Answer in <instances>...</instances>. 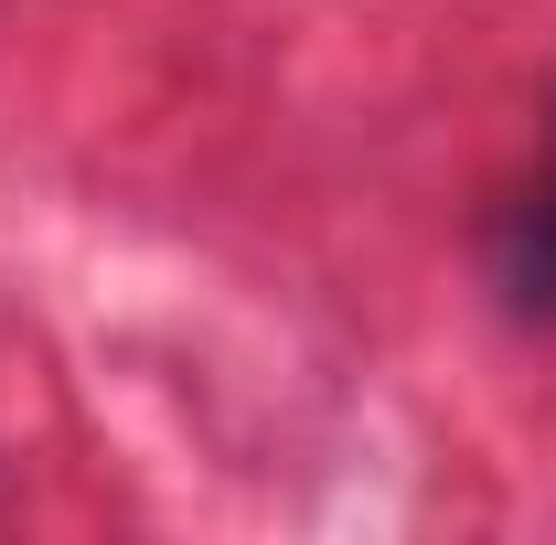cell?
Instances as JSON below:
<instances>
[{
  "label": "cell",
  "instance_id": "1",
  "mask_svg": "<svg viewBox=\"0 0 556 545\" xmlns=\"http://www.w3.org/2000/svg\"><path fill=\"white\" fill-rule=\"evenodd\" d=\"M492 268H503V300H514V310H535V321L556 310V129H546V150H535V172H525L514 214H503Z\"/></svg>",
  "mask_w": 556,
  "mask_h": 545
}]
</instances>
